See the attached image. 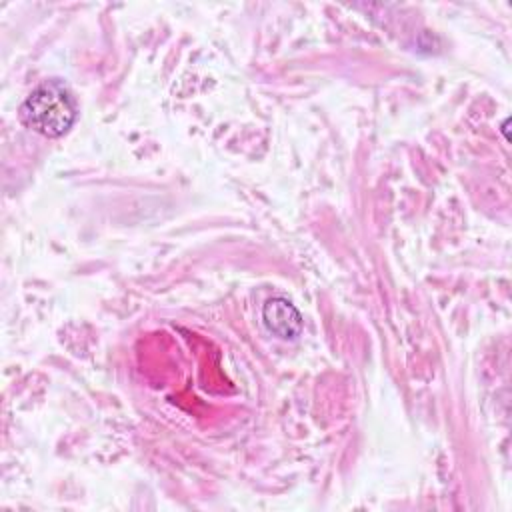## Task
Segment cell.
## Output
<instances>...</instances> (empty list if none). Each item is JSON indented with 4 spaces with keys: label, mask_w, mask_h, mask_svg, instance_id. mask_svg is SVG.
<instances>
[{
    "label": "cell",
    "mask_w": 512,
    "mask_h": 512,
    "mask_svg": "<svg viewBox=\"0 0 512 512\" xmlns=\"http://www.w3.org/2000/svg\"><path fill=\"white\" fill-rule=\"evenodd\" d=\"M264 326L282 340H292L302 332V316L286 298H270L262 308Z\"/></svg>",
    "instance_id": "7a4b0ae2"
},
{
    "label": "cell",
    "mask_w": 512,
    "mask_h": 512,
    "mask_svg": "<svg viewBox=\"0 0 512 512\" xmlns=\"http://www.w3.org/2000/svg\"><path fill=\"white\" fill-rule=\"evenodd\" d=\"M22 120L34 132L46 138L66 134L78 116V104L70 88L54 78L36 86L20 108Z\"/></svg>",
    "instance_id": "6da1fadb"
}]
</instances>
